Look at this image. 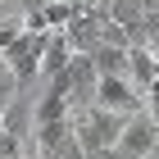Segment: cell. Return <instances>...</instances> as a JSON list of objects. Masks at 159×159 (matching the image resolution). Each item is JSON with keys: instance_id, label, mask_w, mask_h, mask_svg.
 Masks as SVG:
<instances>
[{"instance_id": "obj_5", "label": "cell", "mask_w": 159, "mask_h": 159, "mask_svg": "<svg viewBox=\"0 0 159 159\" xmlns=\"http://www.w3.org/2000/svg\"><path fill=\"white\" fill-rule=\"evenodd\" d=\"M68 55H73V46H68V37H64V27H55L46 37V50H41V64H37V77H55V73H64L68 68Z\"/></svg>"}, {"instance_id": "obj_4", "label": "cell", "mask_w": 159, "mask_h": 159, "mask_svg": "<svg viewBox=\"0 0 159 159\" xmlns=\"http://www.w3.org/2000/svg\"><path fill=\"white\" fill-rule=\"evenodd\" d=\"M91 105L114 109V114H136V109H141V91H136L132 77H96V96H91Z\"/></svg>"}, {"instance_id": "obj_3", "label": "cell", "mask_w": 159, "mask_h": 159, "mask_svg": "<svg viewBox=\"0 0 159 159\" xmlns=\"http://www.w3.org/2000/svg\"><path fill=\"white\" fill-rule=\"evenodd\" d=\"M155 136H159V123L146 109H136V114L123 118V132H118V141L109 150H114V159H146L150 146H155Z\"/></svg>"}, {"instance_id": "obj_1", "label": "cell", "mask_w": 159, "mask_h": 159, "mask_svg": "<svg viewBox=\"0 0 159 159\" xmlns=\"http://www.w3.org/2000/svg\"><path fill=\"white\" fill-rule=\"evenodd\" d=\"M123 118L127 114H114V109H100V105H86V109H73V141L77 150L86 155H96V150H109L123 132Z\"/></svg>"}, {"instance_id": "obj_6", "label": "cell", "mask_w": 159, "mask_h": 159, "mask_svg": "<svg viewBox=\"0 0 159 159\" xmlns=\"http://www.w3.org/2000/svg\"><path fill=\"white\" fill-rule=\"evenodd\" d=\"M127 50L132 46H109V41H96L86 50L91 64H96V77H127Z\"/></svg>"}, {"instance_id": "obj_7", "label": "cell", "mask_w": 159, "mask_h": 159, "mask_svg": "<svg viewBox=\"0 0 159 159\" xmlns=\"http://www.w3.org/2000/svg\"><path fill=\"white\" fill-rule=\"evenodd\" d=\"M18 91H23V86H18V77H14V68L5 59H0V109H5V105H9L14 96H18Z\"/></svg>"}, {"instance_id": "obj_8", "label": "cell", "mask_w": 159, "mask_h": 159, "mask_svg": "<svg viewBox=\"0 0 159 159\" xmlns=\"http://www.w3.org/2000/svg\"><path fill=\"white\" fill-rule=\"evenodd\" d=\"M141 109L159 123V77H155V82H146V91H141Z\"/></svg>"}, {"instance_id": "obj_2", "label": "cell", "mask_w": 159, "mask_h": 159, "mask_svg": "<svg viewBox=\"0 0 159 159\" xmlns=\"http://www.w3.org/2000/svg\"><path fill=\"white\" fill-rule=\"evenodd\" d=\"M46 37L50 32H37V27H23L18 37L9 41V46L0 50V59L14 68V77H18V86H32L37 82V64H41V50H46Z\"/></svg>"}]
</instances>
